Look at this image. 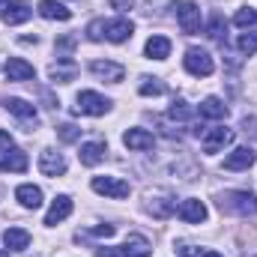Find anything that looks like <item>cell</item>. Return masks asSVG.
I'll list each match as a JSON object with an SVG mask.
<instances>
[{
    "instance_id": "obj_1",
    "label": "cell",
    "mask_w": 257,
    "mask_h": 257,
    "mask_svg": "<svg viewBox=\"0 0 257 257\" xmlns=\"http://www.w3.org/2000/svg\"><path fill=\"white\" fill-rule=\"evenodd\" d=\"M218 206L236 215H257V197L251 192H224L218 197Z\"/></svg>"
},
{
    "instance_id": "obj_2",
    "label": "cell",
    "mask_w": 257,
    "mask_h": 257,
    "mask_svg": "<svg viewBox=\"0 0 257 257\" xmlns=\"http://www.w3.org/2000/svg\"><path fill=\"white\" fill-rule=\"evenodd\" d=\"M183 66H186V72L194 75V78H206V75L215 72V63H212L209 51H203V48H189L186 57H183Z\"/></svg>"
},
{
    "instance_id": "obj_3",
    "label": "cell",
    "mask_w": 257,
    "mask_h": 257,
    "mask_svg": "<svg viewBox=\"0 0 257 257\" xmlns=\"http://www.w3.org/2000/svg\"><path fill=\"white\" fill-rule=\"evenodd\" d=\"M177 21H180V30L183 33H197L200 24H203V15H200V6L192 3V0H180L177 3Z\"/></svg>"
},
{
    "instance_id": "obj_4",
    "label": "cell",
    "mask_w": 257,
    "mask_h": 257,
    "mask_svg": "<svg viewBox=\"0 0 257 257\" xmlns=\"http://www.w3.org/2000/svg\"><path fill=\"white\" fill-rule=\"evenodd\" d=\"M90 186H93L96 194H105V197H114V200H123L132 192V186L126 180H120V177H93Z\"/></svg>"
},
{
    "instance_id": "obj_5",
    "label": "cell",
    "mask_w": 257,
    "mask_h": 257,
    "mask_svg": "<svg viewBox=\"0 0 257 257\" xmlns=\"http://www.w3.org/2000/svg\"><path fill=\"white\" fill-rule=\"evenodd\" d=\"M111 108V102L93 90H84L78 93V105H75V114H87V117H102L105 111Z\"/></svg>"
},
{
    "instance_id": "obj_6",
    "label": "cell",
    "mask_w": 257,
    "mask_h": 257,
    "mask_svg": "<svg viewBox=\"0 0 257 257\" xmlns=\"http://www.w3.org/2000/svg\"><path fill=\"white\" fill-rule=\"evenodd\" d=\"M230 141H233V132H230V128H224V126L206 128V132L200 135V147H203V153H209V156H215L218 150H224Z\"/></svg>"
},
{
    "instance_id": "obj_7",
    "label": "cell",
    "mask_w": 257,
    "mask_h": 257,
    "mask_svg": "<svg viewBox=\"0 0 257 257\" xmlns=\"http://www.w3.org/2000/svg\"><path fill=\"white\" fill-rule=\"evenodd\" d=\"M132 33H135V24L128 21V18H114V21H105V39L108 42H128L132 39Z\"/></svg>"
},
{
    "instance_id": "obj_8",
    "label": "cell",
    "mask_w": 257,
    "mask_h": 257,
    "mask_svg": "<svg viewBox=\"0 0 257 257\" xmlns=\"http://www.w3.org/2000/svg\"><path fill=\"white\" fill-rule=\"evenodd\" d=\"M39 171L45 177H60V174H66V159L54 150H42L39 153Z\"/></svg>"
},
{
    "instance_id": "obj_9",
    "label": "cell",
    "mask_w": 257,
    "mask_h": 257,
    "mask_svg": "<svg viewBox=\"0 0 257 257\" xmlns=\"http://www.w3.org/2000/svg\"><path fill=\"white\" fill-rule=\"evenodd\" d=\"M0 171H3V174H24V171H27V153L18 150V147L6 150L3 159H0Z\"/></svg>"
},
{
    "instance_id": "obj_10",
    "label": "cell",
    "mask_w": 257,
    "mask_h": 257,
    "mask_svg": "<svg viewBox=\"0 0 257 257\" xmlns=\"http://www.w3.org/2000/svg\"><path fill=\"white\" fill-rule=\"evenodd\" d=\"M254 150L251 147H236L227 159H224V171H248L254 165Z\"/></svg>"
},
{
    "instance_id": "obj_11",
    "label": "cell",
    "mask_w": 257,
    "mask_h": 257,
    "mask_svg": "<svg viewBox=\"0 0 257 257\" xmlns=\"http://www.w3.org/2000/svg\"><path fill=\"white\" fill-rule=\"evenodd\" d=\"M180 218L183 221H189V224H200V221H206V206H203V200H194V197H189V200H183L180 203Z\"/></svg>"
},
{
    "instance_id": "obj_12",
    "label": "cell",
    "mask_w": 257,
    "mask_h": 257,
    "mask_svg": "<svg viewBox=\"0 0 257 257\" xmlns=\"http://www.w3.org/2000/svg\"><path fill=\"white\" fill-rule=\"evenodd\" d=\"M30 15H33V9H30L24 0H9V3H6V9L0 12V18H3L6 24H24Z\"/></svg>"
},
{
    "instance_id": "obj_13",
    "label": "cell",
    "mask_w": 257,
    "mask_h": 257,
    "mask_svg": "<svg viewBox=\"0 0 257 257\" xmlns=\"http://www.w3.org/2000/svg\"><path fill=\"white\" fill-rule=\"evenodd\" d=\"M69 215H72V197H69V194H60V197L51 203V209H48V215H45V224L54 227V224H60Z\"/></svg>"
},
{
    "instance_id": "obj_14",
    "label": "cell",
    "mask_w": 257,
    "mask_h": 257,
    "mask_svg": "<svg viewBox=\"0 0 257 257\" xmlns=\"http://www.w3.org/2000/svg\"><path fill=\"white\" fill-rule=\"evenodd\" d=\"M90 72L93 75H99V78H105V81H123V75H126V69L120 63H111V60H93L90 63Z\"/></svg>"
},
{
    "instance_id": "obj_15",
    "label": "cell",
    "mask_w": 257,
    "mask_h": 257,
    "mask_svg": "<svg viewBox=\"0 0 257 257\" xmlns=\"http://www.w3.org/2000/svg\"><path fill=\"white\" fill-rule=\"evenodd\" d=\"M33 75H36V69L24 57H9V63H6V78L9 81H30Z\"/></svg>"
},
{
    "instance_id": "obj_16",
    "label": "cell",
    "mask_w": 257,
    "mask_h": 257,
    "mask_svg": "<svg viewBox=\"0 0 257 257\" xmlns=\"http://www.w3.org/2000/svg\"><path fill=\"white\" fill-rule=\"evenodd\" d=\"M51 81H57V84H69V81H75V75H78V63L75 60H69V57H60L57 63L51 66Z\"/></svg>"
},
{
    "instance_id": "obj_17",
    "label": "cell",
    "mask_w": 257,
    "mask_h": 257,
    "mask_svg": "<svg viewBox=\"0 0 257 257\" xmlns=\"http://www.w3.org/2000/svg\"><path fill=\"white\" fill-rule=\"evenodd\" d=\"M36 12H39L42 18H48V21H69V18H72V12L66 9L63 3H57V0H39Z\"/></svg>"
},
{
    "instance_id": "obj_18",
    "label": "cell",
    "mask_w": 257,
    "mask_h": 257,
    "mask_svg": "<svg viewBox=\"0 0 257 257\" xmlns=\"http://www.w3.org/2000/svg\"><path fill=\"white\" fill-rule=\"evenodd\" d=\"M15 197H18V203L27 206V209H39V206H42V189H39V186L24 183V186L15 189Z\"/></svg>"
},
{
    "instance_id": "obj_19",
    "label": "cell",
    "mask_w": 257,
    "mask_h": 257,
    "mask_svg": "<svg viewBox=\"0 0 257 257\" xmlns=\"http://www.w3.org/2000/svg\"><path fill=\"white\" fill-rule=\"evenodd\" d=\"M78 159H81V165H87V168L99 165V162L105 159V144H102V141H90V144H81V153H78Z\"/></svg>"
},
{
    "instance_id": "obj_20",
    "label": "cell",
    "mask_w": 257,
    "mask_h": 257,
    "mask_svg": "<svg viewBox=\"0 0 257 257\" xmlns=\"http://www.w3.org/2000/svg\"><path fill=\"white\" fill-rule=\"evenodd\" d=\"M200 117H206V120H224L227 117V105L218 96H206L200 102Z\"/></svg>"
},
{
    "instance_id": "obj_21",
    "label": "cell",
    "mask_w": 257,
    "mask_h": 257,
    "mask_svg": "<svg viewBox=\"0 0 257 257\" xmlns=\"http://www.w3.org/2000/svg\"><path fill=\"white\" fill-rule=\"evenodd\" d=\"M6 111H9V114H15L18 120H24V123L36 126V108H33L30 102H24V99H9V102H6Z\"/></svg>"
},
{
    "instance_id": "obj_22",
    "label": "cell",
    "mask_w": 257,
    "mask_h": 257,
    "mask_svg": "<svg viewBox=\"0 0 257 257\" xmlns=\"http://www.w3.org/2000/svg\"><path fill=\"white\" fill-rule=\"evenodd\" d=\"M3 245H6L9 251H24V248L30 245V233H27L24 227H9V230L3 233Z\"/></svg>"
},
{
    "instance_id": "obj_23",
    "label": "cell",
    "mask_w": 257,
    "mask_h": 257,
    "mask_svg": "<svg viewBox=\"0 0 257 257\" xmlns=\"http://www.w3.org/2000/svg\"><path fill=\"white\" fill-rule=\"evenodd\" d=\"M120 251H123V257H150V254H153L150 242H147L144 236H138V233H132V236H128Z\"/></svg>"
},
{
    "instance_id": "obj_24",
    "label": "cell",
    "mask_w": 257,
    "mask_h": 257,
    "mask_svg": "<svg viewBox=\"0 0 257 257\" xmlns=\"http://www.w3.org/2000/svg\"><path fill=\"white\" fill-rule=\"evenodd\" d=\"M123 144H126L128 150H150L153 147V135L147 128H128L126 135H123Z\"/></svg>"
},
{
    "instance_id": "obj_25",
    "label": "cell",
    "mask_w": 257,
    "mask_h": 257,
    "mask_svg": "<svg viewBox=\"0 0 257 257\" xmlns=\"http://www.w3.org/2000/svg\"><path fill=\"white\" fill-rule=\"evenodd\" d=\"M144 51H147L150 60H165V57L171 54V39H168V36H150Z\"/></svg>"
},
{
    "instance_id": "obj_26",
    "label": "cell",
    "mask_w": 257,
    "mask_h": 257,
    "mask_svg": "<svg viewBox=\"0 0 257 257\" xmlns=\"http://www.w3.org/2000/svg\"><path fill=\"white\" fill-rule=\"evenodd\" d=\"M194 117V108L186 102V99H177L171 105V120H192Z\"/></svg>"
},
{
    "instance_id": "obj_27",
    "label": "cell",
    "mask_w": 257,
    "mask_h": 257,
    "mask_svg": "<svg viewBox=\"0 0 257 257\" xmlns=\"http://www.w3.org/2000/svg\"><path fill=\"white\" fill-rule=\"evenodd\" d=\"M233 24H236V27H251V24H257V9H251V6L239 9V12L233 15Z\"/></svg>"
},
{
    "instance_id": "obj_28",
    "label": "cell",
    "mask_w": 257,
    "mask_h": 257,
    "mask_svg": "<svg viewBox=\"0 0 257 257\" xmlns=\"http://www.w3.org/2000/svg\"><path fill=\"white\" fill-rule=\"evenodd\" d=\"M236 45H239V51H242V54H254V51H257V30H251V33H239Z\"/></svg>"
},
{
    "instance_id": "obj_29",
    "label": "cell",
    "mask_w": 257,
    "mask_h": 257,
    "mask_svg": "<svg viewBox=\"0 0 257 257\" xmlns=\"http://www.w3.org/2000/svg\"><path fill=\"white\" fill-rule=\"evenodd\" d=\"M165 93V84L159 81V78H144V84H141V96H162Z\"/></svg>"
},
{
    "instance_id": "obj_30",
    "label": "cell",
    "mask_w": 257,
    "mask_h": 257,
    "mask_svg": "<svg viewBox=\"0 0 257 257\" xmlns=\"http://www.w3.org/2000/svg\"><path fill=\"white\" fill-rule=\"evenodd\" d=\"M221 33H224V18H221L218 12H212V18H209V27H206V36H212V39H221Z\"/></svg>"
},
{
    "instance_id": "obj_31",
    "label": "cell",
    "mask_w": 257,
    "mask_h": 257,
    "mask_svg": "<svg viewBox=\"0 0 257 257\" xmlns=\"http://www.w3.org/2000/svg\"><path fill=\"white\" fill-rule=\"evenodd\" d=\"M87 36H90L93 42L105 39V18H96V21H90V27H87Z\"/></svg>"
},
{
    "instance_id": "obj_32",
    "label": "cell",
    "mask_w": 257,
    "mask_h": 257,
    "mask_svg": "<svg viewBox=\"0 0 257 257\" xmlns=\"http://www.w3.org/2000/svg\"><path fill=\"white\" fill-rule=\"evenodd\" d=\"M78 135H81V128H78V126H72V123H66V126L57 128V138H60V141H66V144L78 141Z\"/></svg>"
},
{
    "instance_id": "obj_33",
    "label": "cell",
    "mask_w": 257,
    "mask_h": 257,
    "mask_svg": "<svg viewBox=\"0 0 257 257\" xmlns=\"http://www.w3.org/2000/svg\"><path fill=\"white\" fill-rule=\"evenodd\" d=\"M171 209H174V203H168V200H156V203H150V212L159 215V218H165Z\"/></svg>"
},
{
    "instance_id": "obj_34",
    "label": "cell",
    "mask_w": 257,
    "mask_h": 257,
    "mask_svg": "<svg viewBox=\"0 0 257 257\" xmlns=\"http://www.w3.org/2000/svg\"><path fill=\"white\" fill-rule=\"evenodd\" d=\"M177 254L180 257H200V251L194 245H189V242H183V245H177Z\"/></svg>"
},
{
    "instance_id": "obj_35",
    "label": "cell",
    "mask_w": 257,
    "mask_h": 257,
    "mask_svg": "<svg viewBox=\"0 0 257 257\" xmlns=\"http://www.w3.org/2000/svg\"><path fill=\"white\" fill-rule=\"evenodd\" d=\"M114 230H117L114 224H99V227H93V233H96V236H105V239L114 236Z\"/></svg>"
},
{
    "instance_id": "obj_36",
    "label": "cell",
    "mask_w": 257,
    "mask_h": 257,
    "mask_svg": "<svg viewBox=\"0 0 257 257\" xmlns=\"http://www.w3.org/2000/svg\"><path fill=\"white\" fill-rule=\"evenodd\" d=\"M0 150H3V153L12 150V135H9V132H0Z\"/></svg>"
},
{
    "instance_id": "obj_37",
    "label": "cell",
    "mask_w": 257,
    "mask_h": 257,
    "mask_svg": "<svg viewBox=\"0 0 257 257\" xmlns=\"http://www.w3.org/2000/svg\"><path fill=\"white\" fill-rule=\"evenodd\" d=\"M111 6H114V9H120V12H126V9L135 6V0H111Z\"/></svg>"
},
{
    "instance_id": "obj_38",
    "label": "cell",
    "mask_w": 257,
    "mask_h": 257,
    "mask_svg": "<svg viewBox=\"0 0 257 257\" xmlns=\"http://www.w3.org/2000/svg\"><path fill=\"white\" fill-rule=\"evenodd\" d=\"M99 257H123L120 248H99Z\"/></svg>"
},
{
    "instance_id": "obj_39",
    "label": "cell",
    "mask_w": 257,
    "mask_h": 257,
    "mask_svg": "<svg viewBox=\"0 0 257 257\" xmlns=\"http://www.w3.org/2000/svg\"><path fill=\"white\" fill-rule=\"evenodd\" d=\"M57 48H66V51H69V48H75V36H63V39L57 42Z\"/></svg>"
},
{
    "instance_id": "obj_40",
    "label": "cell",
    "mask_w": 257,
    "mask_h": 257,
    "mask_svg": "<svg viewBox=\"0 0 257 257\" xmlns=\"http://www.w3.org/2000/svg\"><path fill=\"white\" fill-rule=\"evenodd\" d=\"M200 257H221V254H218V251H203Z\"/></svg>"
},
{
    "instance_id": "obj_41",
    "label": "cell",
    "mask_w": 257,
    "mask_h": 257,
    "mask_svg": "<svg viewBox=\"0 0 257 257\" xmlns=\"http://www.w3.org/2000/svg\"><path fill=\"white\" fill-rule=\"evenodd\" d=\"M6 3H9V0H0V12H3V9H6Z\"/></svg>"
},
{
    "instance_id": "obj_42",
    "label": "cell",
    "mask_w": 257,
    "mask_h": 257,
    "mask_svg": "<svg viewBox=\"0 0 257 257\" xmlns=\"http://www.w3.org/2000/svg\"><path fill=\"white\" fill-rule=\"evenodd\" d=\"M0 257H9V254H6V251H0Z\"/></svg>"
}]
</instances>
